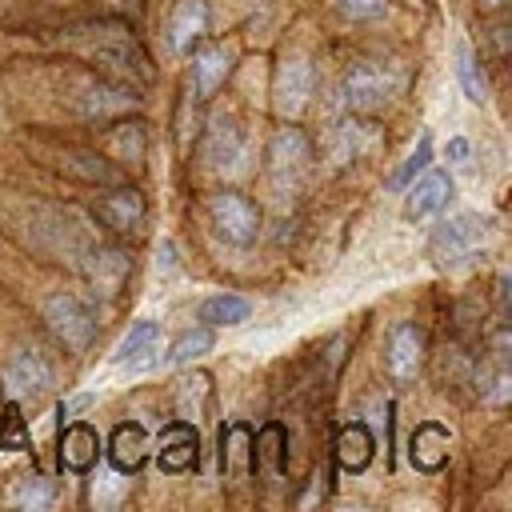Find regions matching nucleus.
Masks as SVG:
<instances>
[{"mask_svg":"<svg viewBox=\"0 0 512 512\" xmlns=\"http://www.w3.org/2000/svg\"><path fill=\"white\" fill-rule=\"evenodd\" d=\"M400 88V76L384 64H356L344 84H340V96H344V108L356 112V116H376Z\"/></svg>","mask_w":512,"mask_h":512,"instance_id":"nucleus-1","label":"nucleus"},{"mask_svg":"<svg viewBox=\"0 0 512 512\" xmlns=\"http://www.w3.org/2000/svg\"><path fill=\"white\" fill-rule=\"evenodd\" d=\"M264 164H268V180L276 188H296L308 168H312V140L296 128V124H284L272 140H268V152H264Z\"/></svg>","mask_w":512,"mask_h":512,"instance_id":"nucleus-2","label":"nucleus"},{"mask_svg":"<svg viewBox=\"0 0 512 512\" xmlns=\"http://www.w3.org/2000/svg\"><path fill=\"white\" fill-rule=\"evenodd\" d=\"M208 220L216 236H224L236 248H248L260 236V208L244 192H232V188L208 196Z\"/></svg>","mask_w":512,"mask_h":512,"instance_id":"nucleus-3","label":"nucleus"},{"mask_svg":"<svg viewBox=\"0 0 512 512\" xmlns=\"http://www.w3.org/2000/svg\"><path fill=\"white\" fill-rule=\"evenodd\" d=\"M44 320H48L52 336H56L68 352H88L92 340H96V312H92L80 296H72V292L52 296V300L44 304Z\"/></svg>","mask_w":512,"mask_h":512,"instance_id":"nucleus-4","label":"nucleus"},{"mask_svg":"<svg viewBox=\"0 0 512 512\" xmlns=\"http://www.w3.org/2000/svg\"><path fill=\"white\" fill-rule=\"evenodd\" d=\"M312 88H316V72L304 56H284L276 64V76H272V104L284 120H296L308 100H312Z\"/></svg>","mask_w":512,"mask_h":512,"instance_id":"nucleus-5","label":"nucleus"},{"mask_svg":"<svg viewBox=\"0 0 512 512\" xmlns=\"http://www.w3.org/2000/svg\"><path fill=\"white\" fill-rule=\"evenodd\" d=\"M480 240H484V220L472 216V212H460V216H448V220L432 232L428 248H432V256H436L440 264H452V260H464Z\"/></svg>","mask_w":512,"mask_h":512,"instance_id":"nucleus-6","label":"nucleus"},{"mask_svg":"<svg viewBox=\"0 0 512 512\" xmlns=\"http://www.w3.org/2000/svg\"><path fill=\"white\" fill-rule=\"evenodd\" d=\"M384 368H388V376L400 380V384H408V380L420 376V368H424V332H420L416 324L404 320V324H396V328L388 332Z\"/></svg>","mask_w":512,"mask_h":512,"instance_id":"nucleus-7","label":"nucleus"},{"mask_svg":"<svg viewBox=\"0 0 512 512\" xmlns=\"http://www.w3.org/2000/svg\"><path fill=\"white\" fill-rule=\"evenodd\" d=\"M156 444H160L156 460H160L164 472H188V468L200 464V432L192 428V420L164 424L160 436H156Z\"/></svg>","mask_w":512,"mask_h":512,"instance_id":"nucleus-8","label":"nucleus"},{"mask_svg":"<svg viewBox=\"0 0 512 512\" xmlns=\"http://www.w3.org/2000/svg\"><path fill=\"white\" fill-rule=\"evenodd\" d=\"M96 216L108 224V232L116 236H128V232H140L144 224V196L132 188V184H116L112 192H104L96 200Z\"/></svg>","mask_w":512,"mask_h":512,"instance_id":"nucleus-9","label":"nucleus"},{"mask_svg":"<svg viewBox=\"0 0 512 512\" xmlns=\"http://www.w3.org/2000/svg\"><path fill=\"white\" fill-rule=\"evenodd\" d=\"M128 272H132V256L120 252V248H112V244H96L88 252V260H84V276L104 296H116L128 284Z\"/></svg>","mask_w":512,"mask_h":512,"instance_id":"nucleus-10","label":"nucleus"},{"mask_svg":"<svg viewBox=\"0 0 512 512\" xmlns=\"http://www.w3.org/2000/svg\"><path fill=\"white\" fill-rule=\"evenodd\" d=\"M448 196H452V176L448 172H440V168H424L412 184H408V200H404V216L408 220H424V216H432V212H440L444 204H448Z\"/></svg>","mask_w":512,"mask_h":512,"instance_id":"nucleus-11","label":"nucleus"},{"mask_svg":"<svg viewBox=\"0 0 512 512\" xmlns=\"http://www.w3.org/2000/svg\"><path fill=\"white\" fill-rule=\"evenodd\" d=\"M96 456H100V432L88 420H72L68 428H60V468L92 472Z\"/></svg>","mask_w":512,"mask_h":512,"instance_id":"nucleus-12","label":"nucleus"},{"mask_svg":"<svg viewBox=\"0 0 512 512\" xmlns=\"http://www.w3.org/2000/svg\"><path fill=\"white\" fill-rule=\"evenodd\" d=\"M192 84H196V100H208L224 80H228V68H232V56L224 44H192Z\"/></svg>","mask_w":512,"mask_h":512,"instance_id":"nucleus-13","label":"nucleus"},{"mask_svg":"<svg viewBox=\"0 0 512 512\" xmlns=\"http://www.w3.org/2000/svg\"><path fill=\"white\" fill-rule=\"evenodd\" d=\"M220 464L228 472L232 484H244L252 480V428L244 420H232L224 432H220Z\"/></svg>","mask_w":512,"mask_h":512,"instance_id":"nucleus-14","label":"nucleus"},{"mask_svg":"<svg viewBox=\"0 0 512 512\" xmlns=\"http://www.w3.org/2000/svg\"><path fill=\"white\" fill-rule=\"evenodd\" d=\"M284 456H288L284 424L272 420L260 432H252V472H260L264 480H280L284 476Z\"/></svg>","mask_w":512,"mask_h":512,"instance_id":"nucleus-15","label":"nucleus"},{"mask_svg":"<svg viewBox=\"0 0 512 512\" xmlns=\"http://www.w3.org/2000/svg\"><path fill=\"white\" fill-rule=\"evenodd\" d=\"M448 428L444 424H436V420H424V424H416V432H412V444H408V456H412V464L420 468V472H440L444 464H448Z\"/></svg>","mask_w":512,"mask_h":512,"instance_id":"nucleus-16","label":"nucleus"},{"mask_svg":"<svg viewBox=\"0 0 512 512\" xmlns=\"http://www.w3.org/2000/svg\"><path fill=\"white\" fill-rule=\"evenodd\" d=\"M208 32V4L204 0H176L168 16V44L172 52H188Z\"/></svg>","mask_w":512,"mask_h":512,"instance_id":"nucleus-17","label":"nucleus"},{"mask_svg":"<svg viewBox=\"0 0 512 512\" xmlns=\"http://www.w3.org/2000/svg\"><path fill=\"white\" fill-rule=\"evenodd\" d=\"M156 352H160V324H156V320H140V324H132L128 336L120 340L116 364L136 372V368H148V364L156 360Z\"/></svg>","mask_w":512,"mask_h":512,"instance_id":"nucleus-18","label":"nucleus"},{"mask_svg":"<svg viewBox=\"0 0 512 512\" xmlns=\"http://www.w3.org/2000/svg\"><path fill=\"white\" fill-rule=\"evenodd\" d=\"M4 380H8V392L12 396H40L48 388L52 372H48V364L36 352H16L8 360V368H4Z\"/></svg>","mask_w":512,"mask_h":512,"instance_id":"nucleus-19","label":"nucleus"},{"mask_svg":"<svg viewBox=\"0 0 512 512\" xmlns=\"http://www.w3.org/2000/svg\"><path fill=\"white\" fill-rule=\"evenodd\" d=\"M108 460H112L116 472L132 476L148 460V432L140 424H116L112 444H108Z\"/></svg>","mask_w":512,"mask_h":512,"instance_id":"nucleus-20","label":"nucleus"},{"mask_svg":"<svg viewBox=\"0 0 512 512\" xmlns=\"http://www.w3.org/2000/svg\"><path fill=\"white\" fill-rule=\"evenodd\" d=\"M372 452H376V440H372L368 424L352 420V424H344L336 432V464L344 472H364L372 464Z\"/></svg>","mask_w":512,"mask_h":512,"instance_id":"nucleus-21","label":"nucleus"},{"mask_svg":"<svg viewBox=\"0 0 512 512\" xmlns=\"http://www.w3.org/2000/svg\"><path fill=\"white\" fill-rule=\"evenodd\" d=\"M244 156V144H240V128L228 120V116H216L212 128H208V140H204V160L212 168H236Z\"/></svg>","mask_w":512,"mask_h":512,"instance_id":"nucleus-22","label":"nucleus"},{"mask_svg":"<svg viewBox=\"0 0 512 512\" xmlns=\"http://www.w3.org/2000/svg\"><path fill=\"white\" fill-rule=\"evenodd\" d=\"M248 312H252V304H248L244 296L220 292V296H208L196 316H200V324H208V328H232V324L248 320Z\"/></svg>","mask_w":512,"mask_h":512,"instance_id":"nucleus-23","label":"nucleus"},{"mask_svg":"<svg viewBox=\"0 0 512 512\" xmlns=\"http://www.w3.org/2000/svg\"><path fill=\"white\" fill-rule=\"evenodd\" d=\"M208 392H212V376H208V372H192V376H184V380L176 384L180 416L196 420V416L204 412V400H208Z\"/></svg>","mask_w":512,"mask_h":512,"instance_id":"nucleus-24","label":"nucleus"},{"mask_svg":"<svg viewBox=\"0 0 512 512\" xmlns=\"http://www.w3.org/2000/svg\"><path fill=\"white\" fill-rule=\"evenodd\" d=\"M456 76H460L468 100H476V104L488 100V80H484V68H480V60H476L472 48H460V52H456Z\"/></svg>","mask_w":512,"mask_h":512,"instance_id":"nucleus-25","label":"nucleus"},{"mask_svg":"<svg viewBox=\"0 0 512 512\" xmlns=\"http://www.w3.org/2000/svg\"><path fill=\"white\" fill-rule=\"evenodd\" d=\"M0 448H4V452H24V448H32V440H28V424H24L16 400H8L4 412H0Z\"/></svg>","mask_w":512,"mask_h":512,"instance_id":"nucleus-26","label":"nucleus"},{"mask_svg":"<svg viewBox=\"0 0 512 512\" xmlns=\"http://www.w3.org/2000/svg\"><path fill=\"white\" fill-rule=\"evenodd\" d=\"M204 352H212V328H208V324H196V328H188V332L172 344L168 360H172V364H192V360L204 356Z\"/></svg>","mask_w":512,"mask_h":512,"instance_id":"nucleus-27","label":"nucleus"},{"mask_svg":"<svg viewBox=\"0 0 512 512\" xmlns=\"http://www.w3.org/2000/svg\"><path fill=\"white\" fill-rule=\"evenodd\" d=\"M52 500H56V484L44 480V476H24L20 488L12 492V504H16V508H32V512L48 508Z\"/></svg>","mask_w":512,"mask_h":512,"instance_id":"nucleus-28","label":"nucleus"},{"mask_svg":"<svg viewBox=\"0 0 512 512\" xmlns=\"http://www.w3.org/2000/svg\"><path fill=\"white\" fill-rule=\"evenodd\" d=\"M428 160H432V136H420L416 148H412V156L404 160V168L392 176V188H408V184L428 168Z\"/></svg>","mask_w":512,"mask_h":512,"instance_id":"nucleus-29","label":"nucleus"},{"mask_svg":"<svg viewBox=\"0 0 512 512\" xmlns=\"http://www.w3.org/2000/svg\"><path fill=\"white\" fill-rule=\"evenodd\" d=\"M360 148H364V124L348 116V120L336 128V160H356Z\"/></svg>","mask_w":512,"mask_h":512,"instance_id":"nucleus-30","label":"nucleus"},{"mask_svg":"<svg viewBox=\"0 0 512 512\" xmlns=\"http://www.w3.org/2000/svg\"><path fill=\"white\" fill-rule=\"evenodd\" d=\"M336 8H340L348 20H376V16H384L388 0H336Z\"/></svg>","mask_w":512,"mask_h":512,"instance_id":"nucleus-31","label":"nucleus"},{"mask_svg":"<svg viewBox=\"0 0 512 512\" xmlns=\"http://www.w3.org/2000/svg\"><path fill=\"white\" fill-rule=\"evenodd\" d=\"M112 140H120V152H128V140H124V132H120V124L112 128ZM140 152H144V136H140V124L132 128V156L140 160Z\"/></svg>","mask_w":512,"mask_h":512,"instance_id":"nucleus-32","label":"nucleus"},{"mask_svg":"<svg viewBox=\"0 0 512 512\" xmlns=\"http://www.w3.org/2000/svg\"><path fill=\"white\" fill-rule=\"evenodd\" d=\"M448 156H452V160H464V156H468V140H460V136L448 140Z\"/></svg>","mask_w":512,"mask_h":512,"instance_id":"nucleus-33","label":"nucleus"},{"mask_svg":"<svg viewBox=\"0 0 512 512\" xmlns=\"http://www.w3.org/2000/svg\"><path fill=\"white\" fill-rule=\"evenodd\" d=\"M100 4H108L112 12H128V8H136L140 0H100Z\"/></svg>","mask_w":512,"mask_h":512,"instance_id":"nucleus-34","label":"nucleus"},{"mask_svg":"<svg viewBox=\"0 0 512 512\" xmlns=\"http://www.w3.org/2000/svg\"><path fill=\"white\" fill-rule=\"evenodd\" d=\"M484 4H492V8H500V4H504V0H484Z\"/></svg>","mask_w":512,"mask_h":512,"instance_id":"nucleus-35","label":"nucleus"}]
</instances>
